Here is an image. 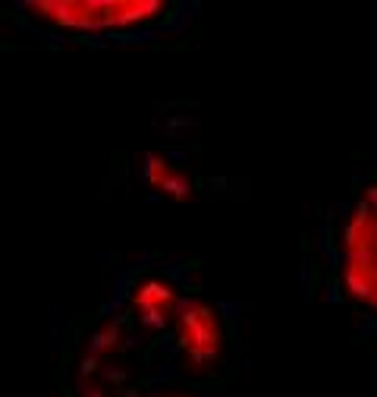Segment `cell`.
I'll list each match as a JSON object with an SVG mask.
<instances>
[{
  "instance_id": "277c9868",
  "label": "cell",
  "mask_w": 377,
  "mask_h": 397,
  "mask_svg": "<svg viewBox=\"0 0 377 397\" xmlns=\"http://www.w3.org/2000/svg\"><path fill=\"white\" fill-rule=\"evenodd\" d=\"M132 309L142 319V325L148 328H161L170 319H177L179 309H183V300L167 280L161 278H148L142 280L139 287L132 290Z\"/></svg>"
},
{
  "instance_id": "8992f818",
  "label": "cell",
  "mask_w": 377,
  "mask_h": 397,
  "mask_svg": "<svg viewBox=\"0 0 377 397\" xmlns=\"http://www.w3.org/2000/svg\"><path fill=\"white\" fill-rule=\"evenodd\" d=\"M161 397H167V394H161ZM170 397H183V394H170Z\"/></svg>"
},
{
  "instance_id": "7a4b0ae2",
  "label": "cell",
  "mask_w": 377,
  "mask_h": 397,
  "mask_svg": "<svg viewBox=\"0 0 377 397\" xmlns=\"http://www.w3.org/2000/svg\"><path fill=\"white\" fill-rule=\"evenodd\" d=\"M343 278L349 296L377 312V187L355 202L343 227Z\"/></svg>"
},
{
  "instance_id": "6da1fadb",
  "label": "cell",
  "mask_w": 377,
  "mask_h": 397,
  "mask_svg": "<svg viewBox=\"0 0 377 397\" xmlns=\"http://www.w3.org/2000/svg\"><path fill=\"white\" fill-rule=\"evenodd\" d=\"M29 13L51 29L70 35H116V32L151 29L170 13L167 0H82V3H29Z\"/></svg>"
},
{
  "instance_id": "3957f363",
  "label": "cell",
  "mask_w": 377,
  "mask_h": 397,
  "mask_svg": "<svg viewBox=\"0 0 377 397\" xmlns=\"http://www.w3.org/2000/svg\"><path fill=\"white\" fill-rule=\"evenodd\" d=\"M177 347L185 353L189 366H205L214 363L220 347H224V335H220V322H217L214 309L205 303H183L177 315Z\"/></svg>"
},
{
  "instance_id": "5b68a950",
  "label": "cell",
  "mask_w": 377,
  "mask_h": 397,
  "mask_svg": "<svg viewBox=\"0 0 377 397\" xmlns=\"http://www.w3.org/2000/svg\"><path fill=\"white\" fill-rule=\"evenodd\" d=\"M145 180H148V187H154L157 193L170 195V199H185V195L192 193L189 177H185L179 167H173L167 158H161V155H148Z\"/></svg>"
}]
</instances>
